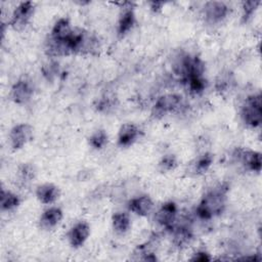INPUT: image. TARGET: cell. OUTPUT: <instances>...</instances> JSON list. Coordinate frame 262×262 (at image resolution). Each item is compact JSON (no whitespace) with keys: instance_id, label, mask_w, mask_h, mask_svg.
<instances>
[{"instance_id":"1","label":"cell","mask_w":262,"mask_h":262,"mask_svg":"<svg viewBox=\"0 0 262 262\" xmlns=\"http://www.w3.org/2000/svg\"><path fill=\"white\" fill-rule=\"evenodd\" d=\"M228 185L223 183L208 191L195 209V214L202 220H210L220 215L226 206Z\"/></svg>"},{"instance_id":"2","label":"cell","mask_w":262,"mask_h":262,"mask_svg":"<svg viewBox=\"0 0 262 262\" xmlns=\"http://www.w3.org/2000/svg\"><path fill=\"white\" fill-rule=\"evenodd\" d=\"M241 118L243 123L252 129L258 128L262 122V100L261 94H251L247 96L241 107Z\"/></svg>"},{"instance_id":"3","label":"cell","mask_w":262,"mask_h":262,"mask_svg":"<svg viewBox=\"0 0 262 262\" xmlns=\"http://www.w3.org/2000/svg\"><path fill=\"white\" fill-rule=\"evenodd\" d=\"M185 106L183 97L179 94H165L160 96L151 108V117L161 119L169 114L181 112Z\"/></svg>"},{"instance_id":"4","label":"cell","mask_w":262,"mask_h":262,"mask_svg":"<svg viewBox=\"0 0 262 262\" xmlns=\"http://www.w3.org/2000/svg\"><path fill=\"white\" fill-rule=\"evenodd\" d=\"M230 13V7L222 1H209L204 4L203 16L208 25L215 26L223 23Z\"/></svg>"},{"instance_id":"5","label":"cell","mask_w":262,"mask_h":262,"mask_svg":"<svg viewBox=\"0 0 262 262\" xmlns=\"http://www.w3.org/2000/svg\"><path fill=\"white\" fill-rule=\"evenodd\" d=\"M35 12V3L32 1L20 2L15 6L11 19L9 20V26L15 31L24 30L31 21Z\"/></svg>"},{"instance_id":"6","label":"cell","mask_w":262,"mask_h":262,"mask_svg":"<svg viewBox=\"0 0 262 262\" xmlns=\"http://www.w3.org/2000/svg\"><path fill=\"white\" fill-rule=\"evenodd\" d=\"M34 128L28 123H20L13 126L9 132L8 140L12 149L18 150L25 147L33 138Z\"/></svg>"},{"instance_id":"7","label":"cell","mask_w":262,"mask_h":262,"mask_svg":"<svg viewBox=\"0 0 262 262\" xmlns=\"http://www.w3.org/2000/svg\"><path fill=\"white\" fill-rule=\"evenodd\" d=\"M34 95V86L28 78L18 79L11 87L9 97L16 104L28 103Z\"/></svg>"},{"instance_id":"8","label":"cell","mask_w":262,"mask_h":262,"mask_svg":"<svg viewBox=\"0 0 262 262\" xmlns=\"http://www.w3.org/2000/svg\"><path fill=\"white\" fill-rule=\"evenodd\" d=\"M233 158L241 163L245 169L260 173L261 167H262V161H261V154L256 150H252L249 148H236L233 152Z\"/></svg>"},{"instance_id":"9","label":"cell","mask_w":262,"mask_h":262,"mask_svg":"<svg viewBox=\"0 0 262 262\" xmlns=\"http://www.w3.org/2000/svg\"><path fill=\"white\" fill-rule=\"evenodd\" d=\"M136 23V15L133 7V3L125 2L121 9L118 23H117V34L120 38H124L134 28Z\"/></svg>"},{"instance_id":"10","label":"cell","mask_w":262,"mask_h":262,"mask_svg":"<svg viewBox=\"0 0 262 262\" xmlns=\"http://www.w3.org/2000/svg\"><path fill=\"white\" fill-rule=\"evenodd\" d=\"M177 205L173 201H168L164 203L155 215V219L159 225L165 229L172 230L177 222Z\"/></svg>"},{"instance_id":"11","label":"cell","mask_w":262,"mask_h":262,"mask_svg":"<svg viewBox=\"0 0 262 262\" xmlns=\"http://www.w3.org/2000/svg\"><path fill=\"white\" fill-rule=\"evenodd\" d=\"M140 134L141 131L137 125L133 123H125L119 129L118 145L121 147H129L139 139Z\"/></svg>"},{"instance_id":"12","label":"cell","mask_w":262,"mask_h":262,"mask_svg":"<svg viewBox=\"0 0 262 262\" xmlns=\"http://www.w3.org/2000/svg\"><path fill=\"white\" fill-rule=\"evenodd\" d=\"M90 226L86 221H79L72 226L68 233L69 243L73 248H80L88 239Z\"/></svg>"},{"instance_id":"13","label":"cell","mask_w":262,"mask_h":262,"mask_svg":"<svg viewBox=\"0 0 262 262\" xmlns=\"http://www.w3.org/2000/svg\"><path fill=\"white\" fill-rule=\"evenodd\" d=\"M60 196V189L53 183H43L36 189V198L41 204L51 205L54 204Z\"/></svg>"},{"instance_id":"14","label":"cell","mask_w":262,"mask_h":262,"mask_svg":"<svg viewBox=\"0 0 262 262\" xmlns=\"http://www.w3.org/2000/svg\"><path fill=\"white\" fill-rule=\"evenodd\" d=\"M152 209L154 202L148 195H139L128 202V210L140 217L147 216Z\"/></svg>"},{"instance_id":"15","label":"cell","mask_w":262,"mask_h":262,"mask_svg":"<svg viewBox=\"0 0 262 262\" xmlns=\"http://www.w3.org/2000/svg\"><path fill=\"white\" fill-rule=\"evenodd\" d=\"M63 213L58 207H49L40 216L39 224L40 227L46 230L55 228L62 220Z\"/></svg>"},{"instance_id":"16","label":"cell","mask_w":262,"mask_h":262,"mask_svg":"<svg viewBox=\"0 0 262 262\" xmlns=\"http://www.w3.org/2000/svg\"><path fill=\"white\" fill-rule=\"evenodd\" d=\"M171 232L173 234L172 243L178 248L186 247L187 245H189V243L191 242V239L193 237L192 229H191L190 225L185 224V223L179 224L178 222H176V224L172 228Z\"/></svg>"},{"instance_id":"17","label":"cell","mask_w":262,"mask_h":262,"mask_svg":"<svg viewBox=\"0 0 262 262\" xmlns=\"http://www.w3.org/2000/svg\"><path fill=\"white\" fill-rule=\"evenodd\" d=\"M73 29L74 28L72 27L68 17H60L54 23L50 32L49 39L57 42H63L70 37Z\"/></svg>"},{"instance_id":"18","label":"cell","mask_w":262,"mask_h":262,"mask_svg":"<svg viewBox=\"0 0 262 262\" xmlns=\"http://www.w3.org/2000/svg\"><path fill=\"white\" fill-rule=\"evenodd\" d=\"M213 162H214L213 154L209 151H205L199 155L196 158H194L191 161V163L189 164V171L195 176L203 175L208 172Z\"/></svg>"},{"instance_id":"19","label":"cell","mask_w":262,"mask_h":262,"mask_svg":"<svg viewBox=\"0 0 262 262\" xmlns=\"http://www.w3.org/2000/svg\"><path fill=\"white\" fill-rule=\"evenodd\" d=\"M113 229L118 234H125L131 228V219L125 212H117L112 217Z\"/></svg>"},{"instance_id":"20","label":"cell","mask_w":262,"mask_h":262,"mask_svg":"<svg viewBox=\"0 0 262 262\" xmlns=\"http://www.w3.org/2000/svg\"><path fill=\"white\" fill-rule=\"evenodd\" d=\"M0 205L2 211H13L20 205L19 196L5 188L1 189V196H0Z\"/></svg>"},{"instance_id":"21","label":"cell","mask_w":262,"mask_h":262,"mask_svg":"<svg viewBox=\"0 0 262 262\" xmlns=\"http://www.w3.org/2000/svg\"><path fill=\"white\" fill-rule=\"evenodd\" d=\"M17 180L21 185H28L30 184L35 176H36V170L33 164L31 163H23L18 166L17 172H16Z\"/></svg>"},{"instance_id":"22","label":"cell","mask_w":262,"mask_h":262,"mask_svg":"<svg viewBox=\"0 0 262 262\" xmlns=\"http://www.w3.org/2000/svg\"><path fill=\"white\" fill-rule=\"evenodd\" d=\"M183 84L187 88L188 92L192 95H199L203 93L207 87V81L204 76L191 77L187 79Z\"/></svg>"},{"instance_id":"23","label":"cell","mask_w":262,"mask_h":262,"mask_svg":"<svg viewBox=\"0 0 262 262\" xmlns=\"http://www.w3.org/2000/svg\"><path fill=\"white\" fill-rule=\"evenodd\" d=\"M108 142V135L105 130L98 129L94 131L88 138L89 145L96 150L102 149Z\"/></svg>"},{"instance_id":"24","label":"cell","mask_w":262,"mask_h":262,"mask_svg":"<svg viewBox=\"0 0 262 262\" xmlns=\"http://www.w3.org/2000/svg\"><path fill=\"white\" fill-rule=\"evenodd\" d=\"M133 255L136 256L134 260H143V261H156L157 256L152 251L149 243H145L143 245H138V247L134 250Z\"/></svg>"},{"instance_id":"25","label":"cell","mask_w":262,"mask_h":262,"mask_svg":"<svg viewBox=\"0 0 262 262\" xmlns=\"http://www.w3.org/2000/svg\"><path fill=\"white\" fill-rule=\"evenodd\" d=\"M178 166V161L175 155L168 154L161 158V160L158 163V170L161 173H168L176 169Z\"/></svg>"},{"instance_id":"26","label":"cell","mask_w":262,"mask_h":262,"mask_svg":"<svg viewBox=\"0 0 262 262\" xmlns=\"http://www.w3.org/2000/svg\"><path fill=\"white\" fill-rule=\"evenodd\" d=\"M261 4V1H244L242 3V20L243 23H247L255 13L258 6Z\"/></svg>"},{"instance_id":"27","label":"cell","mask_w":262,"mask_h":262,"mask_svg":"<svg viewBox=\"0 0 262 262\" xmlns=\"http://www.w3.org/2000/svg\"><path fill=\"white\" fill-rule=\"evenodd\" d=\"M212 258H211L210 254L207 253L206 251H199V252L194 253L193 256L190 258L191 261H199V262H208Z\"/></svg>"},{"instance_id":"28","label":"cell","mask_w":262,"mask_h":262,"mask_svg":"<svg viewBox=\"0 0 262 262\" xmlns=\"http://www.w3.org/2000/svg\"><path fill=\"white\" fill-rule=\"evenodd\" d=\"M148 5H149V8L151 11L154 12H160L163 8V6L165 5L164 2H157V1H151V2H148Z\"/></svg>"}]
</instances>
